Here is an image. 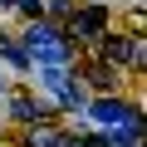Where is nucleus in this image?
Returning a JSON list of instances; mask_svg holds the SVG:
<instances>
[{"mask_svg": "<svg viewBox=\"0 0 147 147\" xmlns=\"http://www.w3.org/2000/svg\"><path fill=\"white\" fill-rule=\"evenodd\" d=\"M0 59H10V64H15V69H25V64H30V54H25V49H20V44H10V39H5V34H0Z\"/></svg>", "mask_w": 147, "mask_h": 147, "instance_id": "nucleus-5", "label": "nucleus"}, {"mask_svg": "<svg viewBox=\"0 0 147 147\" xmlns=\"http://www.w3.org/2000/svg\"><path fill=\"white\" fill-rule=\"evenodd\" d=\"M25 54H34L44 69H64V59H69V44H64V34H59L54 25H34V30L25 34Z\"/></svg>", "mask_w": 147, "mask_h": 147, "instance_id": "nucleus-1", "label": "nucleus"}, {"mask_svg": "<svg viewBox=\"0 0 147 147\" xmlns=\"http://www.w3.org/2000/svg\"><path fill=\"white\" fill-rule=\"evenodd\" d=\"M64 147H103L98 137H64Z\"/></svg>", "mask_w": 147, "mask_h": 147, "instance_id": "nucleus-8", "label": "nucleus"}, {"mask_svg": "<svg viewBox=\"0 0 147 147\" xmlns=\"http://www.w3.org/2000/svg\"><path fill=\"white\" fill-rule=\"evenodd\" d=\"M93 118H98V123H108L113 132L137 123V113H132V108H123V103H93Z\"/></svg>", "mask_w": 147, "mask_h": 147, "instance_id": "nucleus-3", "label": "nucleus"}, {"mask_svg": "<svg viewBox=\"0 0 147 147\" xmlns=\"http://www.w3.org/2000/svg\"><path fill=\"white\" fill-rule=\"evenodd\" d=\"M10 113H15V118H25V123H34V118H39L30 98H10Z\"/></svg>", "mask_w": 147, "mask_h": 147, "instance_id": "nucleus-6", "label": "nucleus"}, {"mask_svg": "<svg viewBox=\"0 0 147 147\" xmlns=\"http://www.w3.org/2000/svg\"><path fill=\"white\" fill-rule=\"evenodd\" d=\"M0 93H5V79H0Z\"/></svg>", "mask_w": 147, "mask_h": 147, "instance_id": "nucleus-10", "label": "nucleus"}, {"mask_svg": "<svg viewBox=\"0 0 147 147\" xmlns=\"http://www.w3.org/2000/svg\"><path fill=\"white\" fill-rule=\"evenodd\" d=\"M103 5H88V10H79V15H74V34H79V39H93L98 30H103Z\"/></svg>", "mask_w": 147, "mask_h": 147, "instance_id": "nucleus-4", "label": "nucleus"}, {"mask_svg": "<svg viewBox=\"0 0 147 147\" xmlns=\"http://www.w3.org/2000/svg\"><path fill=\"white\" fill-rule=\"evenodd\" d=\"M39 84H44V88H49L59 103H69V108L79 103V88L69 84V74H64V69H44V74H39Z\"/></svg>", "mask_w": 147, "mask_h": 147, "instance_id": "nucleus-2", "label": "nucleus"}, {"mask_svg": "<svg viewBox=\"0 0 147 147\" xmlns=\"http://www.w3.org/2000/svg\"><path fill=\"white\" fill-rule=\"evenodd\" d=\"M15 5H20L25 15H39V10H44V5H39V0H15Z\"/></svg>", "mask_w": 147, "mask_h": 147, "instance_id": "nucleus-9", "label": "nucleus"}, {"mask_svg": "<svg viewBox=\"0 0 147 147\" xmlns=\"http://www.w3.org/2000/svg\"><path fill=\"white\" fill-rule=\"evenodd\" d=\"M30 147H64V137H59V132H34Z\"/></svg>", "mask_w": 147, "mask_h": 147, "instance_id": "nucleus-7", "label": "nucleus"}]
</instances>
